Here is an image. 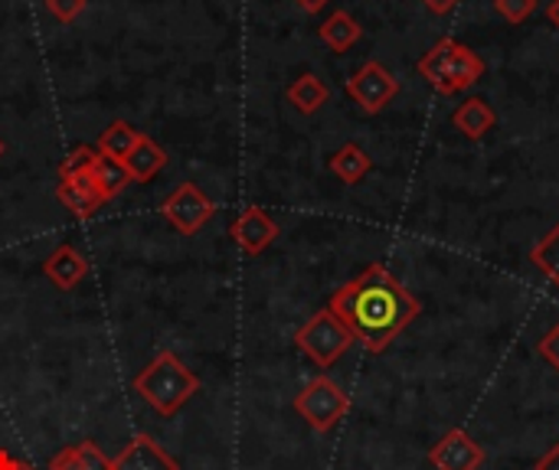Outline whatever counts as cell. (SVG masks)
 Here are the masks:
<instances>
[{"mask_svg":"<svg viewBox=\"0 0 559 470\" xmlns=\"http://www.w3.org/2000/svg\"><path fill=\"white\" fill-rule=\"evenodd\" d=\"M328 308L370 353H386L423 311L419 298L380 262L337 288Z\"/></svg>","mask_w":559,"mask_h":470,"instance_id":"cell-1","label":"cell"},{"mask_svg":"<svg viewBox=\"0 0 559 470\" xmlns=\"http://www.w3.org/2000/svg\"><path fill=\"white\" fill-rule=\"evenodd\" d=\"M134 393L164 419L177 415L197 393H200V376L183 366V360L170 350H160L138 376H134Z\"/></svg>","mask_w":559,"mask_h":470,"instance_id":"cell-2","label":"cell"},{"mask_svg":"<svg viewBox=\"0 0 559 470\" xmlns=\"http://www.w3.org/2000/svg\"><path fill=\"white\" fill-rule=\"evenodd\" d=\"M419 75L429 82L432 92H439V95H459V92L475 88L485 79V59L472 46L445 36V39H439L436 46H429L423 52Z\"/></svg>","mask_w":559,"mask_h":470,"instance_id":"cell-3","label":"cell"},{"mask_svg":"<svg viewBox=\"0 0 559 470\" xmlns=\"http://www.w3.org/2000/svg\"><path fill=\"white\" fill-rule=\"evenodd\" d=\"M295 347L321 370L334 366L350 347H354V334L337 321V314L331 308L318 311L298 334H295Z\"/></svg>","mask_w":559,"mask_h":470,"instance_id":"cell-4","label":"cell"},{"mask_svg":"<svg viewBox=\"0 0 559 470\" xmlns=\"http://www.w3.org/2000/svg\"><path fill=\"white\" fill-rule=\"evenodd\" d=\"M295 412L308 422V429H314L318 435H328L350 412V396L334 379L318 376L295 396Z\"/></svg>","mask_w":559,"mask_h":470,"instance_id":"cell-5","label":"cell"},{"mask_svg":"<svg viewBox=\"0 0 559 470\" xmlns=\"http://www.w3.org/2000/svg\"><path fill=\"white\" fill-rule=\"evenodd\" d=\"M344 88H347V95L360 105L364 115H380V111L396 98L400 82H396V75H393L383 62L370 59V62H364V65L347 79Z\"/></svg>","mask_w":559,"mask_h":470,"instance_id":"cell-6","label":"cell"},{"mask_svg":"<svg viewBox=\"0 0 559 470\" xmlns=\"http://www.w3.org/2000/svg\"><path fill=\"white\" fill-rule=\"evenodd\" d=\"M160 216L183 236H197L213 216H216V203L197 186V183H180L164 203H160Z\"/></svg>","mask_w":559,"mask_h":470,"instance_id":"cell-7","label":"cell"},{"mask_svg":"<svg viewBox=\"0 0 559 470\" xmlns=\"http://www.w3.org/2000/svg\"><path fill=\"white\" fill-rule=\"evenodd\" d=\"M429 461L436 470H478L485 465V448L465 429H452L432 445Z\"/></svg>","mask_w":559,"mask_h":470,"instance_id":"cell-8","label":"cell"},{"mask_svg":"<svg viewBox=\"0 0 559 470\" xmlns=\"http://www.w3.org/2000/svg\"><path fill=\"white\" fill-rule=\"evenodd\" d=\"M233 242L246 252V255H262L275 239H278V222L262 209V206H246L233 226H229Z\"/></svg>","mask_w":559,"mask_h":470,"instance_id":"cell-9","label":"cell"},{"mask_svg":"<svg viewBox=\"0 0 559 470\" xmlns=\"http://www.w3.org/2000/svg\"><path fill=\"white\" fill-rule=\"evenodd\" d=\"M111 470H180V465L144 432H138L115 458Z\"/></svg>","mask_w":559,"mask_h":470,"instance_id":"cell-10","label":"cell"},{"mask_svg":"<svg viewBox=\"0 0 559 470\" xmlns=\"http://www.w3.org/2000/svg\"><path fill=\"white\" fill-rule=\"evenodd\" d=\"M43 275H46L59 291H72V288H79V281L88 275V258H85L75 245H59L56 252L46 255Z\"/></svg>","mask_w":559,"mask_h":470,"instance_id":"cell-11","label":"cell"},{"mask_svg":"<svg viewBox=\"0 0 559 470\" xmlns=\"http://www.w3.org/2000/svg\"><path fill=\"white\" fill-rule=\"evenodd\" d=\"M56 200H59L75 219H92V216H98V209L105 206V200H102V193L92 186V177H88V173L59 180Z\"/></svg>","mask_w":559,"mask_h":470,"instance_id":"cell-12","label":"cell"},{"mask_svg":"<svg viewBox=\"0 0 559 470\" xmlns=\"http://www.w3.org/2000/svg\"><path fill=\"white\" fill-rule=\"evenodd\" d=\"M164 167H167V150L147 134H141L138 144L131 147V154L124 157V170H128L131 183H151Z\"/></svg>","mask_w":559,"mask_h":470,"instance_id":"cell-13","label":"cell"},{"mask_svg":"<svg viewBox=\"0 0 559 470\" xmlns=\"http://www.w3.org/2000/svg\"><path fill=\"white\" fill-rule=\"evenodd\" d=\"M452 124L465 134V137H472V141H481L495 124H498V115H495V108L485 101V98H478V95H472V98H465L459 108H455V115H452Z\"/></svg>","mask_w":559,"mask_h":470,"instance_id":"cell-14","label":"cell"},{"mask_svg":"<svg viewBox=\"0 0 559 470\" xmlns=\"http://www.w3.org/2000/svg\"><path fill=\"white\" fill-rule=\"evenodd\" d=\"M49 470H111V458L95 442H79L52 455Z\"/></svg>","mask_w":559,"mask_h":470,"instance_id":"cell-15","label":"cell"},{"mask_svg":"<svg viewBox=\"0 0 559 470\" xmlns=\"http://www.w3.org/2000/svg\"><path fill=\"white\" fill-rule=\"evenodd\" d=\"M288 101H292L301 115H314V111H321V108L331 101V88H328V82H324L321 75L305 72V75H298V79L288 85Z\"/></svg>","mask_w":559,"mask_h":470,"instance_id":"cell-16","label":"cell"},{"mask_svg":"<svg viewBox=\"0 0 559 470\" xmlns=\"http://www.w3.org/2000/svg\"><path fill=\"white\" fill-rule=\"evenodd\" d=\"M318 36L328 43V49L347 52V49H354V43L364 36V26H360L347 10H334V13L318 26Z\"/></svg>","mask_w":559,"mask_h":470,"instance_id":"cell-17","label":"cell"},{"mask_svg":"<svg viewBox=\"0 0 559 470\" xmlns=\"http://www.w3.org/2000/svg\"><path fill=\"white\" fill-rule=\"evenodd\" d=\"M373 170V157L360 147V144H344L341 150H334L331 154V173L341 180V183H360L367 173Z\"/></svg>","mask_w":559,"mask_h":470,"instance_id":"cell-18","label":"cell"},{"mask_svg":"<svg viewBox=\"0 0 559 470\" xmlns=\"http://www.w3.org/2000/svg\"><path fill=\"white\" fill-rule=\"evenodd\" d=\"M88 177H92V186L102 193L105 203H111V200L131 183L124 164H121V160H111V157H105V154H95V164H92Z\"/></svg>","mask_w":559,"mask_h":470,"instance_id":"cell-19","label":"cell"},{"mask_svg":"<svg viewBox=\"0 0 559 470\" xmlns=\"http://www.w3.org/2000/svg\"><path fill=\"white\" fill-rule=\"evenodd\" d=\"M138 137H141V131H138L134 124L115 118V121L98 134V147H95V150L105 154V157H111V160H121V164H124V157L131 154V147L138 144Z\"/></svg>","mask_w":559,"mask_h":470,"instance_id":"cell-20","label":"cell"},{"mask_svg":"<svg viewBox=\"0 0 559 470\" xmlns=\"http://www.w3.org/2000/svg\"><path fill=\"white\" fill-rule=\"evenodd\" d=\"M531 262L559 288V222L531 249Z\"/></svg>","mask_w":559,"mask_h":470,"instance_id":"cell-21","label":"cell"},{"mask_svg":"<svg viewBox=\"0 0 559 470\" xmlns=\"http://www.w3.org/2000/svg\"><path fill=\"white\" fill-rule=\"evenodd\" d=\"M95 147H88V144H79V147H72L69 150V157L59 164V180H69V177H79V173H88L92 170V164H95Z\"/></svg>","mask_w":559,"mask_h":470,"instance_id":"cell-22","label":"cell"},{"mask_svg":"<svg viewBox=\"0 0 559 470\" xmlns=\"http://www.w3.org/2000/svg\"><path fill=\"white\" fill-rule=\"evenodd\" d=\"M495 10H498L508 23H524V20L537 10V0H495Z\"/></svg>","mask_w":559,"mask_h":470,"instance_id":"cell-23","label":"cell"},{"mask_svg":"<svg viewBox=\"0 0 559 470\" xmlns=\"http://www.w3.org/2000/svg\"><path fill=\"white\" fill-rule=\"evenodd\" d=\"M88 0H46V10L59 20V23H72L79 20V13H85Z\"/></svg>","mask_w":559,"mask_h":470,"instance_id":"cell-24","label":"cell"},{"mask_svg":"<svg viewBox=\"0 0 559 470\" xmlns=\"http://www.w3.org/2000/svg\"><path fill=\"white\" fill-rule=\"evenodd\" d=\"M540 357L559 373V324H554V327L547 330V337L540 340Z\"/></svg>","mask_w":559,"mask_h":470,"instance_id":"cell-25","label":"cell"},{"mask_svg":"<svg viewBox=\"0 0 559 470\" xmlns=\"http://www.w3.org/2000/svg\"><path fill=\"white\" fill-rule=\"evenodd\" d=\"M0 470H36L29 461H20V458H13L10 451H3L0 448Z\"/></svg>","mask_w":559,"mask_h":470,"instance_id":"cell-26","label":"cell"},{"mask_svg":"<svg viewBox=\"0 0 559 470\" xmlns=\"http://www.w3.org/2000/svg\"><path fill=\"white\" fill-rule=\"evenodd\" d=\"M534 470H559V445H554V448L534 465Z\"/></svg>","mask_w":559,"mask_h":470,"instance_id":"cell-27","label":"cell"},{"mask_svg":"<svg viewBox=\"0 0 559 470\" xmlns=\"http://www.w3.org/2000/svg\"><path fill=\"white\" fill-rule=\"evenodd\" d=\"M423 3H426V7H429L432 13H439V16H442V13L455 10V7H459L462 0H423Z\"/></svg>","mask_w":559,"mask_h":470,"instance_id":"cell-28","label":"cell"},{"mask_svg":"<svg viewBox=\"0 0 559 470\" xmlns=\"http://www.w3.org/2000/svg\"><path fill=\"white\" fill-rule=\"evenodd\" d=\"M305 13H321L328 7V0H295Z\"/></svg>","mask_w":559,"mask_h":470,"instance_id":"cell-29","label":"cell"},{"mask_svg":"<svg viewBox=\"0 0 559 470\" xmlns=\"http://www.w3.org/2000/svg\"><path fill=\"white\" fill-rule=\"evenodd\" d=\"M547 20H550V23L559 29V0H550V7H547Z\"/></svg>","mask_w":559,"mask_h":470,"instance_id":"cell-30","label":"cell"},{"mask_svg":"<svg viewBox=\"0 0 559 470\" xmlns=\"http://www.w3.org/2000/svg\"><path fill=\"white\" fill-rule=\"evenodd\" d=\"M3 150H7V144H3V141H0V157H3Z\"/></svg>","mask_w":559,"mask_h":470,"instance_id":"cell-31","label":"cell"}]
</instances>
